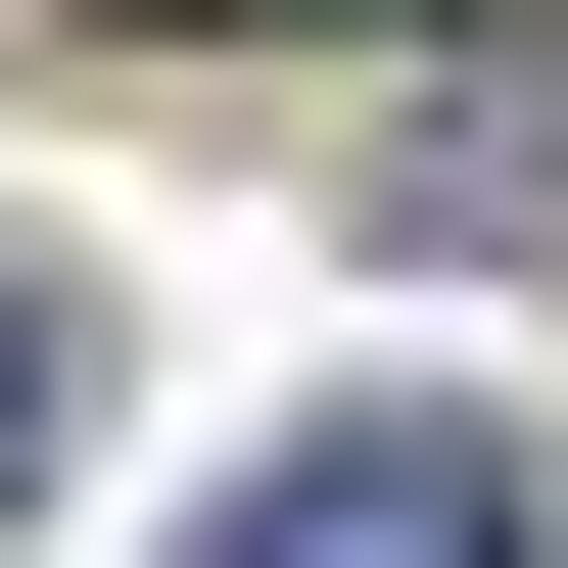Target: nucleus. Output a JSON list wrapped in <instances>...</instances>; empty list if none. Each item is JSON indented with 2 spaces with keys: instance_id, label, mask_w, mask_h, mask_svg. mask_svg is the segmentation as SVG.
I'll use <instances>...</instances> for the list:
<instances>
[{
  "instance_id": "f03ea898",
  "label": "nucleus",
  "mask_w": 568,
  "mask_h": 568,
  "mask_svg": "<svg viewBox=\"0 0 568 568\" xmlns=\"http://www.w3.org/2000/svg\"><path fill=\"white\" fill-rule=\"evenodd\" d=\"M48 474H95V284L0 237V521H48Z\"/></svg>"
},
{
  "instance_id": "f257e3e1",
  "label": "nucleus",
  "mask_w": 568,
  "mask_h": 568,
  "mask_svg": "<svg viewBox=\"0 0 568 568\" xmlns=\"http://www.w3.org/2000/svg\"><path fill=\"white\" fill-rule=\"evenodd\" d=\"M190 568H521V426H474V379H332V426H237Z\"/></svg>"
}]
</instances>
